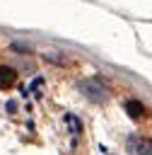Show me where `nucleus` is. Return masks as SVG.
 Returning a JSON list of instances; mask_svg holds the SVG:
<instances>
[{"instance_id": "20e7f679", "label": "nucleus", "mask_w": 152, "mask_h": 155, "mask_svg": "<svg viewBox=\"0 0 152 155\" xmlns=\"http://www.w3.org/2000/svg\"><path fill=\"white\" fill-rule=\"evenodd\" d=\"M125 111L133 116V119H140L142 114H145V107L140 104V102H135V99H130V102H125Z\"/></svg>"}, {"instance_id": "f257e3e1", "label": "nucleus", "mask_w": 152, "mask_h": 155, "mask_svg": "<svg viewBox=\"0 0 152 155\" xmlns=\"http://www.w3.org/2000/svg\"><path fill=\"white\" fill-rule=\"evenodd\" d=\"M80 90L89 97V99H94V102H101L104 97H106V92H104V87L97 82V80H87V82H80Z\"/></svg>"}, {"instance_id": "f03ea898", "label": "nucleus", "mask_w": 152, "mask_h": 155, "mask_svg": "<svg viewBox=\"0 0 152 155\" xmlns=\"http://www.w3.org/2000/svg\"><path fill=\"white\" fill-rule=\"evenodd\" d=\"M128 145H130V150H133L135 155H150V143L142 140L140 136H133V138L128 140Z\"/></svg>"}, {"instance_id": "7ed1b4c3", "label": "nucleus", "mask_w": 152, "mask_h": 155, "mask_svg": "<svg viewBox=\"0 0 152 155\" xmlns=\"http://www.w3.org/2000/svg\"><path fill=\"white\" fill-rule=\"evenodd\" d=\"M14 80H17V73L7 65H0V87H10Z\"/></svg>"}]
</instances>
